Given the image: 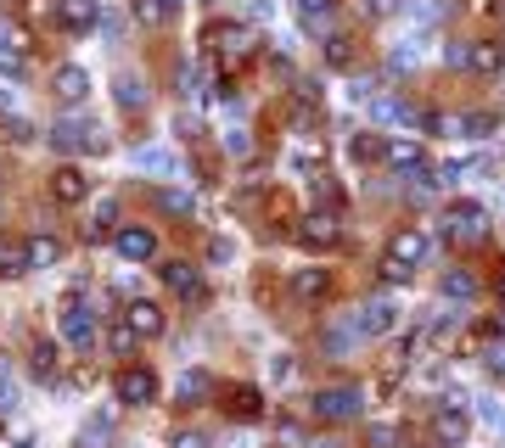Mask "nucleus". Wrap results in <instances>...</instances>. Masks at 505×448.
<instances>
[{"instance_id": "f257e3e1", "label": "nucleus", "mask_w": 505, "mask_h": 448, "mask_svg": "<svg viewBox=\"0 0 505 448\" xmlns=\"http://www.w3.org/2000/svg\"><path fill=\"white\" fill-rule=\"evenodd\" d=\"M360 410H365V393L354 387V381H337V387L314 393V415H321V420H354Z\"/></svg>"}, {"instance_id": "f03ea898", "label": "nucleus", "mask_w": 505, "mask_h": 448, "mask_svg": "<svg viewBox=\"0 0 505 448\" xmlns=\"http://www.w3.org/2000/svg\"><path fill=\"white\" fill-rule=\"evenodd\" d=\"M444 236H449V241H460V247L483 241V236H489V213H483L477 202H455V207L444 213Z\"/></svg>"}, {"instance_id": "7ed1b4c3", "label": "nucleus", "mask_w": 505, "mask_h": 448, "mask_svg": "<svg viewBox=\"0 0 505 448\" xmlns=\"http://www.w3.org/2000/svg\"><path fill=\"white\" fill-rule=\"evenodd\" d=\"M51 146H56V152H101V146H107V135H101L96 123H84V118H56Z\"/></svg>"}, {"instance_id": "20e7f679", "label": "nucleus", "mask_w": 505, "mask_h": 448, "mask_svg": "<svg viewBox=\"0 0 505 448\" xmlns=\"http://www.w3.org/2000/svg\"><path fill=\"white\" fill-rule=\"evenodd\" d=\"M321 348L331 359H348V353H360L365 348V331H360V319L354 314H331L326 319V331H321Z\"/></svg>"}, {"instance_id": "39448f33", "label": "nucleus", "mask_w": 505, "mask_h": 448, "mask_svg": "<svg viewBox=\"0 0 505 448\" xmlns=\"http://www.w3.org/2000/svg\"><path fill=\"white\" fill-rule=\"evenodd\" d=\"M113 393H118V403H130V410H146V403L158 398V376L146 365H124L118 381H113Z\"/></svg>"}, {"instance_id": "423d86ee", "label": "nucleus", "mask_w": 505, "mask_h": 448, "mask_svg": "<svg viewBox=\"0 0 505 448\" xmlns=\"http://www.w3.org/2000/svg\"><path fill=\"white\" fill-rule=\"evenodd\" d=\"M427 252H432V241H427V230H415V224H405L393 236V247H388V264H405L410 275L427 264Z\"/></svg>"}, {"instance_id": "0eeeda50", "label": "nucleus", "mask_w": 505, "mask_h": 448, "mask_svg": "<svg viewBox=\"0 0 505 448\" xmlns=\"http://www.w3.org/2000/svg\"><path fill=\"white\" fill-rule=\"evenodd\" d=\"M208 46H214L225 62H242L252 51V29H242V23H214V29H208Z\"/></svg>"}, {"instance_id": "6e6552de", "label": "nucleus", "mask_w": 505, "mask_h": 448, "mask_svg": "<svg viewBox=\"0 0 505 448\" xmlns=\"http://www.w3.org/2000/svg\"><path fill=\"white\" fill-rule=\"evenodd\" d=\"M432 443L438 448H460V443H466V410H460V403H444V410L432 415Z\"/></svg>"}, {"instance_id": "1a4fd4ad", "label": "nucleus", "mask_w": 505, "mask_h": 448, "mask_svg": "<svg viewBox=\"0 0 505 448\" xmlns=\"http://www.w3.org/2000/svg\"><path fill=\"white\" fill-rule=\"evenodd\" d=\"M56 325H62V342H68V348H90L96 342V319H90V309H84V303L62 309Z\"/></svg>"}, {"instance_id": "9d476101", "label": "nucleus", "mask_w": 505, "mask_h": 448, "mask_svg": "<svg viewBox=\"0 0 505 448\" xmlns=\"http://www.w3.org/2000/svg\"><path fill=\"white\" fill-rule=\"evenodd\" d=\"M118 252L130 264H146V258H158V236L146 224H118Z\"/></svg>"}, {"instance_id": "9b49d317", "label": "nucleus", "mask_w": 505, "mask_h": 448, "mask_svg": "<svg viewBox=\"0 0 505 448\" xmlns=\"http://www.w3.org/2000/svg\"><path fill=\"white\" fill-rule=\"evenodd\" d=\"M337 236H343V230H337V219H331V213H309V219H298V241H304L309 252L337 247Z\"/></svg>"}, {"instance_id": "f8f14e48", "label": "nucleus", "mask_w": 505, "mask_h": 448, "mask_svg": "<svg viewBox=\"0 0 505 448\" xmlns=\"http://www.w3.org/2000/svg\"><path fill=\"white\" fill-rule=\"evenodd\" d=\"M51 90H56V101H68V106H84V96H90V73L84 68H56V79H51Z\"/></svg>"}, {"instance_id": "ddd939ff", "label": "nucleus", "mask_w": 505, "mask_h": 448, "mask_svg": "<svg viewBox=\"0 0 505 448\" xmlns=\"http://www.w3.org/2000/svg\"><path fill=\"white\" fill-rule=\"evenodd\" d=\"M56 23L68 29V34H84V29H96V0H56Z\"/></svg>"}, {"instance_id": "4468645a", "label": "nucleus", "mask_w": 505, "mask_h": 448, "mask_svg": "<svg viewBox=\"0 0 505 448\" xmlns=\"http://www.w3.org/2000/svg\"><path fill=\"white\" fill-rule=\"evenodd\" d=\"M354 319H360V331H365V342H371V336H382L393 325V303H388V297H371V303L354 309Z\"/></svg>"}, {"instance_id": "2eb2a0df", "label": "nucleus", "mask_w": 505, "mask_h": 448, "mask_svg": "<svg viewBox=\"0 0 505 448\" xmlns=\"http://www.w3.org/2000/svg\"><path fill=\"white\" fill-rule=\"evenodd\" d=\"M163 286L192 303V297H202V275H197L192 264H163Z\"/></svg>"}, {"instance_id": "dca6fc26", "label": "nucleus", "mask_w": 505, "mask_h": 448, "mask_svg": "<svg viewBox=\"0 0 505 448\" xmlns=\"http://www.w3.org/2000/svg\"><path fill=\"white\" fill-rule=\"evenodd\" d=\"M466 68L472 73H500L505 68V51L489 46V39H472V46H466Z\"/></svg>"}, {"instance_id": "f3484780", "label": "nucleus", "mask_w": 505, "mask_h": 448, "mask_svg": "<svg viewBox=\"0 0 505 448\" xmlns=\"http://www.w3.org/2000/svg\"><path fill=\"white\" fill-rule=\"evenodd\" d=\"M124 325H130L135 336H158V331H163V309H158V303H130Z\"/></svg>"}, {"instance_id": "a211bd4d", "label": "nucleus", "mask_w": 505, "mask_h": 448, "mask_svg": "<svg viewBox=\"0 0 505 448\" xmlns=\"http://www.w3.org/2000/svg\"><path fill=\"white\" fill-rule=\"evenodd\" d=\"M84 190H90V185H84L79 168H56V174H51V197L56 202H84Z\"/></svg>"}, {"instance_id": "6ab92c4d", "label": "nucleus", "mask_w": 505, "mask_h": 448, "mask_svg": "<svg viewBox=\"0 0 505 448\" xmlns=\"http://www.w3.org/2000/svg\"><path fill=\"white\" fill-rule=\"evenodd\" d=\"M23 258H29V269H51V264L62 258V241H56V236H29Z\"/></svg>"}, {"instance_id": "aec40b11", "label": "nucleus", "mask_w": 505, "mask_h": 448, "mask_svg": "<svg viewBox=\"0 0 505 448\" xmlns=\"http://www.w3.org/2000/svg\"><path fill=\"white\" fill-rule=\"evenodd\" d=\"M146 101H152V90L141 84V73H124L118 79V106L124 113H146Z\"/></svg>"}, {"instance_id": "412c9836", "label": "nucleus", "mask_w": 505, "mask_h": 448, "mask_svg": "<svg viewBox=\"0 0 505 448\" xmlns=\"http://www.w3.org/2000/svg\"><path fill=\"white\" fill-rule=\"evenodd\" d=\"M292 292H298V297H326L331 292V275L326 269H298V275H292Z\"/></svg>"}, {"instance_id": "4be33fe9", "label": "nucleus", "mask_w": 505, "mask_h": 448, "mask_svg": "<svg viewBox=\"0 0 505 448\" xmlns=\"http://www.w3.org/2000/svg\"><path fill=\"white\" fill-rule=\"evenodd\" d=\"M444 297L472 303V297H477V275H472V269H449V275H444Z\"/></svg>"}, {"instance_id": "5701e85b", "label": "nucleus", "mask_w": 505, "mask_h": 448, "mask_svg": "<svg viewBox=\"0 0 505 448\" xmlns=\"http://www.w3.org/2000/svg\"><path fill=\"white\" fill-rule=\"evenodd\" d=\"M135 168H146V174H175V157H168L163 146H141V152H135Z\"/></svg>"}, {"instance_id": "b1692460", "label": "nucleus", "mask_w": 505, "mask_h": 448, "mask_svg": "<svg viewBox=\"0 0 505 448\" xmlns=\"http://www.w3.org/2000/svg\"><path fill=\"white\" fill-rule=\"evenodd\" d=\"M0 68H23V34L0 23Z\"/></svg>"}, {"instance_id": "393cba45", "label": "nucleus", "mask_w": 505, "mask_h": 448, "mask_svg": "<svg viewBox=\"0 0 505 448\" xmlns=\"http://www.w3.org/2000/svg\"><path fill=\"white\" fill-rule=\"evenodd\" d=\"M230 415H236V420H259V393H252V387L230 393Z\"/></svg>"}, {"instance_id": "a878e982", "label": "nucleus", "mask_w": 505, "mask_h": 448, "mask_svg": "<svg viewBox=\"0 0 505 448\" xmlns=\"http://www.w3.org/2000/svg\"><path fill=\"white\" fill-rule=\"evenodd\" d=\"M219 146H225V152H230V157H247V152H252V135L242 130V123H230V130H225V140H219Z\"/></svg>"}, {"instance_id": "bb28decb", "label": "nucleus", "mask_w": 505, "mask_h": 448, "mask_svg": "<svg viewBox=\"0 0 505 448\" xmlns=\"http://www.w3.org/2000/svg\"><path fill=\"white\" fill-rule=\"evenodd\" d=\"M208 393H214V381H208L202 370H185L180 376V398H208Z\"/></svg>"}, {"instance_id": "cd10ccee", "label": "nucleus", "mask_w": 505, "mask_h": 448, "mask_svg": "<svg viewBox=\"0 0 505 448\" xmlns=\"http://www.w3.org/2000/svg\"><path fill=\"white\" fill-rule=\"evenodd\" d=\"M382 152H388V140H382V135H360V140H354V157H360V163L382 157Z\"/></svg>"}, {"instance_id": "c85d7f7f", "label": "nucleus", "mask_w": 505, "mask_h": 448, "mask_svg": "<svg viewBox=\"0 0 505 448\" xmlns=\"http://www.w3.org/2000/svg\"><path fill=\"white\" fill-rule=\"evenodd\" d=\"M163 213H192V190H158Z\"/></svg>"}, {"instance_id": "c756f323", "label": "nucleus", "mask_w": 505, "mask_h": 448, "mask_svg": "<svg viewBox=\"0 0 505 448\" xmlns=\"http://www.w3.org/2000/svg\"><path fill=\"white\" fill-rule=\"evenodd\" d=\"M34 376H39V381L56 376V348H34Z\"/></svg>"}, {"instance_id": "7c9ffc66", "label": "nucleus", "mask_w": 505, "mask_h": 448, "mask_svg": "<svg viewBox=\"0 0 505 448\" xmlns=\"http://www.w3.org/2000/svg\"><path fill=\"white\" fill-rule=\"evenodd\" d=\"M107 348H113V353H130V348H135V331H130V325H113V331H107Z\"/></svg>"}, {"instance_id": "2f4dec72", "label": "nucleus", "mask_w": 505, "mask_h": 448, "mask_svg": "<svg viewBox=\"0 0 505 448\" xmlns=\"http://www.w3.org/2000/svg\"><path fill=\"white\" fill-rule=\"evenodd\" d=\"M135 17H141V23H163V0H135Z\"/></svg>"}, {"instance_id": "473e14b6", "label": "nucleus", "mask_w": 505, "mask_h": 448, "mask_svg": "<svg viewBox=\"0 0 505 448\" xmlns=\"http://www.w3.org/2000/svg\"><path fill=\"white\" fill-rule=\"evenodd\" d=\"M326 56H331V68H348V62H354V46H348V39H343V34H337Z\"/></svg>"}, {"instance_id": "72a5a7b5", "label": "nucleus", "mask_w": 505, "mask_h": 448, "mask_svg": "<svg viewBox=\"0 0 505 448\" xmlns=\"http://www.w3.org/2000/svg\"><path fill=\"white\" fill-rule=\"evenodd\" d=\"M23 269H29L23 252H0V275H23Z\"/></svg>"}, {"instance_id": "f704fd0d", "label": "nucleus", "mask_w": 505, "mask_h": 448, "mask_svg": "<svg viewBox=\"0 0 505 448\" xmlns=\"http://www.w3.org/2000/svg\"><path fill=\"white\" fill-rule=\"evenodd\" d=\"M314 197H321V202H326V207H331V202H337V197H343V190H337V185H331V180H326V174H314Z\"/></svg>"}, {"instance_id": "c9c22d12", "label": "nucleus", "mask_w": 505, "mask_h": 448, "mask_svg": "<svg viewBox=\"0 0 505 448\" xmlns=\"http://www.w3.org/2000/svg\"><path fill=\"white\" fill-rule=\"evenodd\" d=\"M304 29L309 34H326L331 29V12H304Z\"/></svg>"}, {"instance_id": "e433bc0d", "label": "nucleus", "mask_w": 505, "mask_h": 448, "mask_svg": "<svg viewBox=\"0 0 505 448\" xmlns=\"http://www.w3.org/2000/svg\"><path fill=\"white\" fill-rule=\"evenodd\" d=\"M270 376H276V381H292V376H298V365H292V353H281L276 365H270Z\"/></svg>"}, {"instance_id": "4c0bfd02", "label": "nucleus", "mask_w": 505, "mask_h": 448, "mask_svg": "<svg viewBox=\"0 0 505 448\" xmlns=\"http://www.w3.org/2000/svg\"><path fill=\"white\" fill-rule=\"evenodd\" d=\"M371 443H376V448H393L398 432H393V426H371Z\"/></svg>"}, {"instance_id": "58836bf2", "label": "nucleus", "mask_w": 505, "mask_h": 448, "mask_svg": "<svg viewBox=\"0 0 505 448\" xmlns=\"http://www.w3.org/2000/svg\"><path fill=\"white\" fill-rule=\"evenodd\" d=\"M6 140H34V135H29V123H23V118H12V123H6Z\"/></svg>"}, {"instance_id": "ea45409f", "label": "nucleus", "mask_w": 505, "mask_h": 448, "mask_svg": "<svg viewBox=\"0 0 505 448\" xmlns=\"http://www.w3.org/2000/svg\"><path fill=\"white\" fill-rule=\"evenodd\" d=\"M304 12H331V0H298Z\"/></svg>"}, {"instance_id": "a19ab883", "label": "nucleus", "mask_w": 505, "mask_h": 448, "mask_svg": "<svg viewBox=\"0 0 505 448\" xmlns=\"http://www.w3.org/2000/svg\"><path fill=\"white\" fill-rule=\"evenodd\" d=\"M175 448H208V443H202V437H180Z\"/></svg>"}, {"instance_id": "79ce46f5", "label": "nucleus", "mask_w": 505, "mask_h": 448, "mask_svg": "<svg viewBox=\"0 0 505 448\" xmlns=\"http://www.w3.org/2000/svg\"><path fill=\"white\" fill-rule=\"evenodd\" d=\"M314 448H343V443H314Z\"/></svg>"}, {"instance_id": "37998d69", "label": "nucleus", "mask_w": 505, "mask_h": 448, "mask_svg": "<svg viewBox=\"0 0 505 448\" xmlns=\"http://www.w3.org/2000/svg\"><path fill=\"white\" fill-rule=\"evenodd\" d=\"M494 325H500V331H505V309H500V319H494Z\"/></svg>"}]
</instances>
